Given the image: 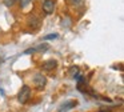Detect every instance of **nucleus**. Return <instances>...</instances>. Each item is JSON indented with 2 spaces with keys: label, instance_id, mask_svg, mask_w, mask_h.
I'll return each mask as SVG.
<instances>
[{
  "label": "nucleus",
  "instance_id": "nucleus-1",
  "mask_svg": "<svg viewBox=\"0 0 124 112\" xmlns=\"http://www.w3.org/2000/svg\"><path fill=\"white\" fill-rule=\"evenodd\" d=\"M31 97V87L30 85H23L17 93V101L20 104H25Z\"/></svg>",
  "mask_w": 124,
  "mask_h": 112
},
{
  "label": "nucleus",
  "instance_id": "nucleus-2",
  "mask_svg": "<svg viewBox=\"0 0 124 112\" xmlns=\"http://www.w3.org/2000/svg\"><path fill=\"white\" fill-rule=\"evenodd\" d=\"M32 80H33V85H35L38 89H43L47 84V77L44 76L43 73H35V76H33Z\"/></svg>",
  "mask_w": 124,
  "mask_h": 112
},
{
  "label": "nucleus",
  "instance_id": "nucleus-3",
  "mask_svg": "<svg viewBox=\"0 0 124 112\" xmlns=\"http://www.w3.org/2000/svg\"><path fill=\"white\" fill-rule=\"evenodd\" d=\"M41 9L46 15H51L55 11V1L54 0H44L41 3Z\"/></svg>",
  "mask_w": 124,
  "mask_h": 112
},
{
  "label": "nucleus",
  "instance_id": "nucleus-4",
  "mask_svg": "<svg viewBox=\"0 0 124 112\" xmlns=\"http://www.w3.org/2000/svg\"><path fill=\"white\" fill-rule=\"evenodd\" d=\"M40 19L36 15H30L27 19V24L30 28H33V29H39L40 28Z\"/></svg>",
  "mask_w": 124,
  "mask_h": 112
},
{
  "label": "nucleus",
  "instance_id": "nucleus-5",
  "mask_svg": "<svg viewBox=\"0 0 124 112\" xmlns=\"http://www.w3.org/2000/svg\"><path fill=\"white\" fill-rule=\"evenodd\" d=\"M76 105H78V101H76V100H68V101H64V104H62V105L59 107L57 112H67V111H70V109L75 108Z\"/></svg>",
  "mask_w": 124,
  "mask_h": 112
},
{
  "label": "nucleus",
  "instance_id": "nucleus-6",
  "mask_svg": "<svg viewBox=\"0 0 124 112\" xmlns=\"http://www.w3.org/2000/svg\"><path fill=\"white\" fill-rule=\"evenodd\" d=\"M49 45L47 44V43H43V44H39L36 45V47H32L30 48V49H27L24 53H36V52H46V51H48Z\"/></svg>",
  "mask_w": 124,
  "mask_h": 112
},
{
  "label": "nucleus",
  "instance_id": "nucleus-7",
  "mask_svg": "<svg viewBox=\"0 0 124 112\" xmlns=\"http://www.w3.org/2000/svg\"><path fill=\"white\" fill-rule=\"evenodd\" d=\"M57 67V61L55 59H49V60H46L43 64H41V69L44 71H52Z\"/></svg>",
  "mask_w": 124,
  "mask_h": 112
},
{
  "label": "nucleus",
  "instance_id": "nucleus-8",
  "mask_svg": "<svg viewBox=\"0 0 124 112\" xmlns=\"http://www.w3.org/2000/svg\"><path fill=\"white\" fill-rule=\"evenodd\" d=\"M79 72H80V69H79V67H76V65H73V67L70 68V75L73 77V79H76V77L79 76Z\"/></svg>",
  "mask_w": 124,
  "mask_h": 112
},
{
  "label": "nucleus",
  "instance_id": "nucleus-9",
  "mask_svg": "<svg viewBox=\"0 0 124 112\" xmlns=\"http://www.w3.org/2000/svg\"><path fill=\"white\" fill-rule=\"evenodd\" d=\"M15 3H16V0H3V4L6 7H12Z\"/></svg>",
  "mask_w": 124,
  "mask_h": 112
},
{
  "label": "nucleus",
  "instance_id": "nucleus-10",
  "mask_svg": "<svg viewBox=\"0 0 124 112\" xmlns=\"http://www.w3.org/2000/svg\"><path fill=\"white\" fill-rule=\"evenodd\" d=\"M57 37H59L57 33H51V35H47V36L44 37V40H52V39H57Z\"/></svg>",
  "mask_w": 124,
  "mask_h": 112
},
{
  "label": "nucleus",
  "instance_id": "nucleus-11",
  "mask_svg": "<svg viewBox=\"0 0 124 112\" xmlns=\"http://www.w3.org/2000/svg\"><path fill=\"white\" fill-rule=\"evenodd\" d=\"M32 1V0H19V3H20V7L22 8H24V7H27L30 3Z\"/></svg>",
  "mask_w": 124,
  "mask_h": 112
},
{
  "label": "nucleus",
  "instance_id": "nucleus-12",
  "mask_svg": "<svg viewBox=\"0 0 124 112\" xmlns=\"http://www.w3.org/2000/svg\"><path fill=\"white\" fill-rule=\"evenodd\" d=\"M81 1H83V0H70V4L73 5V7H79V5L81 4Z\"/></svg>",
  "mask_w": 124,
  "mask_h": 112
},
{
  "label": "nucleus",
  "instance_id": "nucleus-13",
  "mask_svg": "<svg viewBox=\"0 0 124 112\" xmlns=\"http://www.w3.org/2000/svg\"><path fill=\"white\" fill-rule=\"evenodd\" d=\"M99 112H109V111H104V109H100Z\"/></svg>",
  "mask_w": 124,
  "mask_h": 112
}]
</instances>
